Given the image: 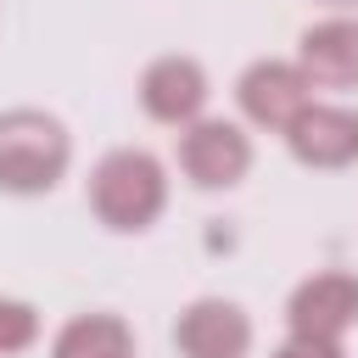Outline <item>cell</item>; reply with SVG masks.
Segmentation results:
<instances>
[{"label": "cell", "instance_id": "8", "mask_svg": "<svg viewBox=\"0 0 358 358\" xmlns=\"http://www.w3.org/2000/svg\"><path fill=\"white\" fill-rule=\"evenodd\" d=\"M179 358H246L252 352V319L229 296H196L173 319Z\"/></svg>", "mask_w": 358, "mask_h": 358}, {"label": "cell", "instance_id": "7", "mask_svg": "<svg viewBox=\"0 0 358 358\" xmlns=\"http://www.w3.org/2000/svg\"><path fill=\"white\" fill-rule=\"evenodd\" d=\"M285 151L302 168H319V173L352 168L358 162V112L336 106V101H308L285 129Z\"/></svg>", "mask_w": 358, "mask_h": 358}, {"label": "cell", "instance_id": "10", "mask_svg": "<svg viewBox=\"0 0 358 358\" xmlns=\"http://www.w3.org/2000/svg\"><path fill=\"white\" fill-rule=\"evenodd\" d=\"M50 358H134V330L123 313H73L50 336Z\"/></svg>", "mask_w": 358, "mask_h": 358}, {"label": "cell", "instance_id": "3", "mask_svg": "<svg viewBox=\"0 0 358 358\" xmlns=\"http://www.w3.org/2000/svg\"><path fill=\"white\" fill-rule=\"evenodd\" d=\"M179 173L196 190H235L252 173V134L229 117H196L179 129Z\"/></svg>", "mask_w": 358, "mask_h": 358}, {"label": "cell", "instance_id": "1", "mask_svg": "<svg viewBox=\"0 0 358 358\" xmlns=\"http://www.w3.org/2000/svg\"><path fill=\"white\" fill-rule=\"evenodd\" d=\"M84 196L112 235H145L168 213V168L145 145H117L90 168Z\"/></svg>", "mask_w": 358, "mask_h": 358}, {"label": "cell", "instance_id": "12", "mask_svg": "<svg viewBox=\"0 0 358 358\" xmlns=\"http://www.w3.org/2000/svg\"><path fill=\"white\" fill-rule=\"evenodd\" d=\"M274 358H347V341H324V336H285L274 347Z\"/></svg>", "mask_w": 358, "mask_h": 358}, {"label": "cell", "instance_id": "13", "mask_svg": "<svg viewBox=\"0 0 358 358\" xmlns=\"http://www.w3.org/2000/svg\"><path fill=\"white\" fill-rule=\"evenodd\" d=\"M324 6H352V0H324Z\"/></svg>", "mask_w": 358, "mask_h": 358}, {"label": "cell", "instance_id": "4", "mask_svg": "<svg viewBox=\"0 0 358 358\" xmlns=\"http://www.w3.org/2000/svg\"><path fill=\"white\" fill-rule=\"evenodd\" d=\"M207 101H213V78L196 56H157L145 62L140 73V106L151 123L162 129H190L196 117H207Z\"/></svg>", "mask_w": 358, "mask_h": 358}, {"label": "cell", "instance_id": "9", "mask_svg": "<svg viewBox=\"0 0 358 358\" xmlns=\"http://www.w3.org/2000/svg\"><path fill=\"white\" fill-rule=\"evenodd\" d=\"M308 90H358V17H319L296 39Z\"/></svg>", "mask_w": 358, "mask_h": 358}, {"label": "cell", "instance_id": "6", "mask_svg": "<svg viewBox=\"0 0 358 358\" xmlns=\"http://www.w3.org/2000/svg\"><path fill=\"white\" fill-rule=\"evenodd\" d=\"M285 324H291L296 336L347 341V330L358 324V274H347V268H319V274L296 280V291L285 296Z\"/></svg>", "mask_w": 358, "mask_h": 358}, {"label": "cell", "instance_id": "11", "mask_svg": "<svg viewBox=\"0 0 358 358\" xmlns=\"http://www.w3.org/2000/svg\"><path fill=\"white\" fill-rule=\"evenodd\" d=\"M39 341V308L22 296H0V358H17Z\"/></svg>", "mask_w": 358, "mask_h": 358}, {"label": "cell", "instance_id": "2", "mask_svg": "<svg viewBox=\"0 0 358 358\" xmlns=\"http://www.w3.org/2000/svg\"><path fill=\"white\" fill-rule=\"evenodd\" d=\"M73 168V134L45 106L0 112V196H45Z\"/></svg>", "mask_w": 358, "mask_h": 358}, {"label": "cell", "instance_id": "5", "mask_svg": "<svg viewBox=\"0 0 358 358\" xmlns=\"http://www.w3.org/2000/svg\"><path fill=\"white\" fill-rule=\"evenodd\" d=\"M313 101L308 78L296 62H280V56H257L241 78H235V106L252 129H268V134H285L291 117Z\"/></svg>", "mask_w": 358, "mask_h": 358}]
</instances>
